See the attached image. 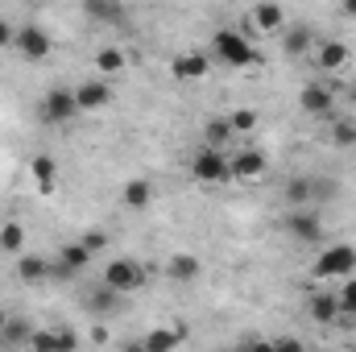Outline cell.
Instances as JSON below:
<instances>
[{"instance_id": "1", "label": "cell", "mask_w": 356, "mask_h": 352, "mask_svg": "<svg viewBox=\"0 0 356 352\" xmlns=\"http://www.w3.org/2000/svg\"><path fill=\"white\" fill-rule=\"evenodd\" d=\"M211 50H216V58H220L224 67H257L253 42H249L245 33H236V29H216Z\"/></svg>"}, {"instance_id": "2", "label": "cell", "mask_w": 356, "mask_h": 352, "mask_svg": "<svg viewBox=\"0 0 356 352\" xmlns=\"http://www.w3.org/2000/svg\"><path fill=\"white\" fill-rule=\"evenodd\" d=\"M104 286L116 290V294L141 290V286H145V265L133 262V257H112V262L104 265Z\"/></svg>"}, {"instance_id": "3", "label": "cell", "mask_w": 356, "mask_h": 352, "mask_svg": "<svg viewBox=\"0 0 356 352\" xmlns=\"http://www.w3.org/2000/svg\"><path fill=\"white\" fill-rule=\"evenodd\" d=\"M356 273V249L353 245H332V249H323L319 253V262H315V278H353Z\"/></svg>"}, {"instance_id": "4", "label": "cell", "mask_w": 356, "mask_h": 352, "mask_svg": "<svg viewBox=\"0 0 356 352\" xmlns=\"http://www.w3.org/2000/svg\"><path fill=\"white\" fill-rule=\"evenodd\" d=\"M38 116H42L46 125H67L71 116H79V104H75V91H67V88H54V91H46V99H42V108H38Z\"/></svg>"}, {"instance_id": "5", "label": "cell", "mask_w": 356, "mask_h": 352, "mask_svg": "<svg viewBox=\"0 0 356 352\" xmlns=\"http://www.w3.org/2000/svg\"><path fill=\"white\" fill-rule=\"evenodd\" d=\"M17 50H21L29 63H42V58H50L54 42H50V33H46L42 25H21V29H17Z\"/></svg>"}, {"instance_id": "6", "label": "cell", "mask_w": 356, "mask_h": 352, "mask_svg": "<svg viewBox=\"0 0 356 352\" xmlns=\"http://www.w3.org/2000/svg\"><path fill=\"white\" fill-rule=\"evenodd\" d=\"M191 175L199 178V182H224L228 178V158L220 154V150H199L195 158H191Z\"/></svg>"}, {"instance_id": "7", "label": "cell", "mask_w": 356, "mask_h": 352, "mask_svg": "<svg viewBox=\"0 0 356 352\" xmlns=\"http://www.w3.org/2000/svg\"><path fill=\"white\" fill-rule=\"evenodd\" d=\"M286 232H290L294 241H302V245H315V241L323 237V220H319L311 207H298V211L286 216Z\"/></svg>"}, {"instance_id": "8", "label": "cell", "mask_w": 356, "mask_h": 352, "mask_svg": "<svg viewBox=\"0 0 356 352\" xmlns=\"http://www.w3.org/2000/svg\"><path fill=\"white\" fill-rule=\"evenodd\" d=\"M266 166L269 162H266L261 150H241L236 158H228V178H241V182H245V178H261Z\"/></svg>"}, {"instance_id": "9", "label": "cell", "mask_w": 356, "mask_h": 352, "mask_svg": "<svg viewBox=\"0 0 356 352\" xmlns=\"http://www.w3.org/2000/svg\"><path fill=\"white\" fill-rule=\"evenodd\" d=\"M75 104H79V112H99V108L112 104V88H108L104 79L79 83V88H75Z\"/></svg>"}, {"instance_id": "10", "label": "cell", "mask_w": 356, "mask_h": 352, "mask_svg": "<svg viewBox=\"0 0 356 352\" xmlns=\"http://www.w3.org/2000/svg\"><path fill=\"white\" fill-rule=\"evenodd\" d=\"M307 315L315 323H336L340 319V303H336V290H315L307 298Z\"/></svg>"}, {"instance_id": "11", "label": "cell", "mask_w": 356, "mask_h": 352, "mask_svg": "<svg viewBox=\"0 0 356 352\" xmlns=\"http://www.w3.org/2000/svg\"><path fill=\"white\" fill-rule=\"evenodd\" d=\"M298 104H302V112H311V116H327L332 104H336V95H332V88H323V83H307V88L298 91Z\"/></svg>"}, {"instance_id": "12", "label": "cell", "mask_w": 356, "mask_h": 352, "mask_svg": "<svg viewBox=\"0 0 356 352\" xmlns=\"http://www.w3.org/2000/svg\"><path fill=\"white\" fill-rule=\"evenodd\" d=\"M91 262V253L75 241V245H63V253H58V262H54V269H50V278H71V273H79L83 265Z\"/></svg>"}, {"instance_id": "13", "label": "cell", "mask_w": 356, "mask_h": 352, "mask_svg": "<svg viewBox=\"0 0 356 352\" xmlns=\"http://www.w3.org/2000/svg\"><path fill=\"white\" fill-rule=\"evenodd\" d=\"M348 58H353V54H348V46H344V42H323V46L315 50V67H319V71H327V75L344 71V67H348Z\"/></svg>"}, {"instance_id": "14", "label": "cell", "mask_w": 356, "mask_h": 352, "mask_svg": "<svg viewBox=\"0 0 356 352\" xmlns=\"http://www.w3.org/2000/svg\"><path fill=\"white\" fill-rule=\"evenodd\" d=\"M186 340V323H178V328H154V332H145V352H175L178 344Z\"/></svg>"}, {"instance_id": "15", "label": "cell", "mask_w": 356, "mask_h": 352, "mask_svg": "<svg viewBox=\"0 0 356 352\" xmlns=\"http://www.w3.org/2000/svg\"><path fill=\"white\" fill-rule=\"evenodd\" d=\"M120 199H124V207L145 211V207L154 203V182H149V178H129L124 191H120Z\"/></svg>"}, {"instance_id": "16", "label": "cell", "mask_w": 356, "mask_h": 352, "mask_svg": "<svg viewBox=\"0 0 356 352\" xmlns=\"http://www.w3.org/2000/svg\"><path fill=\"white\" fill-rule=\"evenodd\" d=\"M29 175L38 182V191L42 195H54V182H58V162L50 158V154H38L33 162H29Z\"/></svg>"}, {"instance_id": "17", "label": "cell", "mask_w": 356, "mask_h": 352, "mask_svg": "<svg viewBox=\"0 0 356 352\" xmlns=\"http://www.w3.org/2000/svg\"><path fill=\"white\" fill-rule=\"evenodd\" d=\"M170 71H175V79H203L211 71V58L207 54H178Z\"/></svg>"}, {"instance_id": "18", "label": "cell", "mask_w": 356, "mask_h": 352, "mask_svg": "<svg viewBox=\"0 0 356 352\" xmlns=\"http://www.w3.org/2000/svg\"><path fill=\"white\" fill-rule=\"evenodd\" d=\"M311 42H315V38H311V29H307V25H294V29H286V33H282V46H286V54H290V58L311 54Z\"/></svg>"}, {"instance_id": "19", "label": "cell", "mask_w": 356, "mask_h": 352, "mask_svg": "<svg viewBox=\"0 0 356 352\" xmlns=\"http://www.w3.org/2000/svg\"><path fill=\"white\" fill-rule=\"evenodd\" d=\"M249 17H253V25H257L261 33H277V29L286 25V13H282L277 4H257Z\"/></svg>"}, {"instance_id": "20", "label": "cell", "mask_w": 356, "mask_h": 352, "mask_svg": "<svg viewBox=\"0 0 356 352\" xmlns=\"http://www.w3.org/2000/svg\"><path fill=\"white\" fill-rule=\"evenodd\" d=\"M50 269H54V265L46 262V257L25 253V257L17 262V278H21V282H46V278H50Z\"/></svg>"}, {"instance_id": "21", "label": "cell", "mask_w": 356, "mask_h": 352, "mask_svg": "<svg viewBox=\"0 0 356 352\" xmlns=\"http://www.w3.org/2000/svg\"><path fill=\"white\" fill-rule=\"evenodd\" d=\"M166 273H170L175 282H195V278H199V257H191V253H175V257L166 262Z\"/></svg>"}, {"instance_id": "22", "label": "cell", "mask_w": 356, "mask_h": 352, "mask_svg": "<svg viewBox=\"0 0 356 352\" xmlns=\"http://www.w3.org/2000/svg\"><path fill=\"white\" fill-rule=\"evenodd\" d=\"M228 137H232V125H228V116H211V120L203 125V145H207V150H220Z\"/></svg>"}, {"instance_id": "23", "label": "cell", "mask_w": 356, "mask_h": 352, "mask_svg": "<svg viewBox=\"0 0 356 352\" xmlns=\"http://www.w3.org/2000/svg\"><path fill=\"white\" fill-rule=\"evenodd\" d=\"M95 71H99V75H116V71H124V50L104 46V50L95 54Z\"/></svg>"}, {"instance_id": "24", "label": "cell", "mask_w": 356, "mask_h": 352, "mask_svg": "<svg viewBox=\"0 0 356 352\" xmlns=\"http://www.w3.org/2000/svg\"><path fill=\"white\" fill-rule=\"evenodd\" d=\"M286 203L298 211V207H311V178H290L286 182Z\"/></svg>"}, {"instance_id": "25", "label": "cell", "mask_w": 356, "mask_h": 352, "mask_svg": "<svg viewBox=\"0 0 356 352\" xmlns=\"http://www.w3.org/2000/svg\"><path fill=\"white\" fill-rule=\"evenodd\" d=\"M0 249H4V253H21V249H25V228H21L17 220L0 224Z\"/></svg>"}, {"instance_id": "26", "label": "cell", "mask_w": 356, "mask_h": 352, "mask_svg": "<svg viewBox=\"0 0 356 352\" xmlns=\"http://www.w3.org/2000/svg\"><path fill=\"white\" fill-rule=\"evenodd\" d=\"M336 303H340V319H353L356 315V273L344 278V286L336 290Z\"/></svg>"}, {"instance_id": "27", "label": "cell", "mask_w": 356, "mask_h": 352, "mask_svg": "<svg viewBox=\"0 0 356 352\" xmlns=\"http://www.w3.org/2000/svg\"><path fill=\"white\" fill-rule=\"evenodd\" d=\"M340 195V182L336 178H311V203H327Z\"/></svg>"}, {"instance_id": "28", "label": "cell", "mask_w": 356, "mask_h": 352, "mask_svg": "<svg viewBox=\"0 0 356 352\" xmlns=\"http://www.w3.org/2000/svg\"><path fill=\"white\" fill-rule=\"evenodd\" d=\"M29 336H33V328H29L25 319H8V328L0 332L4 344H29Z\"/></svg>"}, {"instance_id": "29", "label": "cell", "mask_w": 356, "mask_h": 352, "mask_svg": "<svg viewBox=\"0 0 356 352\" xmlns=\"http://www.w3.org/2000/svg\"><path fill=\"white\" fill-rule=\"evenodd\" d=\"M332 145L353 150L356 145V120H336V125H332Z\"/></svg>"}, {"instance_id": "30", "label": "cell", "mask_w": 356, "mask_h": 352, "mask_svg": "<svg viewBox=\"0 0 356 352\" xmlns=\"http://www.w3.org/2000/svg\"><path fill=\"white\" fill-rule=\"evenodd\" d=\"M228 125H232V137H236V133H253V129H257V112H253V108H236V112L228 116Z\"/></svg>"}, {"instance_id": "31", "label": "cell", "mask_w": 356, "mask_h": 352, "mask_svg": "<svg viewBox=\"0 0 356 352\" xmlns=\"http://www.w3.org/2000/svg\"><path fill=\"white\" fill-rule=\"evenodd\" d=\"M29 349L33 352H63L58 328H54V332H33V336H29Z\"/></svg>"}, {"instance_id": "32", "label": "cell", "mask_w": 356, "mask_h": 352, "mask_svg": "<svg viewBox=\"0 0 356 352\" xmlns=\"http://www.w3.org/2000/svg\"><path fill=\"white\" fill-rule=\"evenodd\" d=\"M88 298H91V311H95V315H104V311L116 307V290H108V286H95Z\"/></svg>"}, {"instance_id": "33", "label": "cell", "mask_w": 356, "mask_h": 352, "mask_svg": "<svg viewBox=\"0 0 356 352\" xmlns=\"http://www.w3.org/2000/svg\"><path fill=\"white\" fill-rule=\"evenodd\" d=\"M79 245H83V249H88V253H99V249H104V245H108V237H104V232H99V228H88V232H83V237H79Z\"/></svg>"}, {"instance_id": "34", "label": "cell", "mask_w": 356, "mask_h": 352, "mask_svg": "<svg viewBox=\"0 0 356 352\" xmlns=\"http://www.w3.org/2000/svg\"><path fill=\"white\" fill-rule=\"evenodd\" d=\"M88 13L91 17H104V21H120V8L116 4H95V0H88Z\"/></svg>"}, {"instance_id": "35", "label": "cell", "mask_w": 356, "mask_h": 352, "mask_svg": "<svg viewBox=\"0 0 356 352\" xmlns=\"http://www.w3.org/2000/svg\"><path fill=\"white\" fill-rule=\"evenodd\" d=\"M269 349H273V352H307V349H302V340H294V336H282V340H269Z\"/></svg>"}, {"instance_id": "36", "label": "cell", "mask_w": 356, "mask_h": 352, "mask_svg": "<svg viewBox=\"0 0 356 352\" xmlns=\"http://www.w3.org/2000/svg\"><path fill=\"white\" fill-rule=\"evenodd\" d=\"M58 340H63V352H75V344H79L71 328H58Z\"/></svg>"}, {"instance_id": "37", "label": "cell", "mask_w": 356, "mask_h": 352, "mask_svg": "<svg viewBox=\"0 0 356 352\" xmlns=\"http://www.w3.org/2000/svg\"><path fill=\"white\" fill-rule=\"evenodd\" d=\"M236 352H273V349H269V340H245Z\"/></svg>"}, {"instance_id": "38", "label": "cell", "mask_w": 356, "mask_h": 352, "mask_svg": "<svg viewBox=\"0 0 356 352\" xmlns=\"http://www.w3.org/2000/svg\"><path fill=\"white\" fill-rule=\"evenodd\" d=\"M8 42H17V29H13V25L0 17V46H8Z\"/></svg>"}, {"instance_id": "39", "label": "cell", "mask_w": 356, "mask_h": 352, "mask_svg": "<svg viewBox=\"0 0 356 352\" xmlns=\"http://www.w3.org/2000/svg\"><path fill=\"white\" fill-rule=\"evenodd\" d=\"M91 340H95V344H104V340H108V328H104V323H95V328H91Z\"/></svg>"}, {"instance_id": "40", "label": "cell", "mask_w": 356, "mask_h": 352, "mask_svg": "<svg viewBox=\"0 0 356 352\" xmlns=\"http://www.w3.org/2000/svg\"><path fill=\"white\" fill-rule=\"evenodd\" d=\"M4 328H8V311L0 307V332H4Z\"/></svg>"}, {"instance_id": "41", "label": "cell", "mask_w": 356, "mask_h": 352, "mask_svg": "<svg viewBox=\"0 0 356 352\" xmlns=\"http://www.w3.org/2000/svg\"><path fill=\"white\" fill-rule=\"evenodd\" d=\"M124 352H145V344H141V340H137V344H129V349Z\"/></svg>"}, {"instance_id": "42", "label": "cell", "mask_w": 356, "mask_h": 352, "mask_svg": "<svg viewBox=\"0 0 356 352\" xmlns=\"http://www.w3.org/2000/svg\"><path fill=\"white\" fill-rule=\"evenodd\" d=\"M344 13H348V17H356V0H353V4H344Z\"/></svg>"}, {"instance_id": "43", "label": "cell", "mask_w": 356, "mask_h": 352, "mask_svg": "<svg viewBox=\"0 0 356 352\" xmlns=\"http://www.w3.org/2000/svg\"><path fill=\"white\" fill-rule=\"evenodd\" d=\"M220 352H228V349H220Z\"/></svg>"}]
</instances>
